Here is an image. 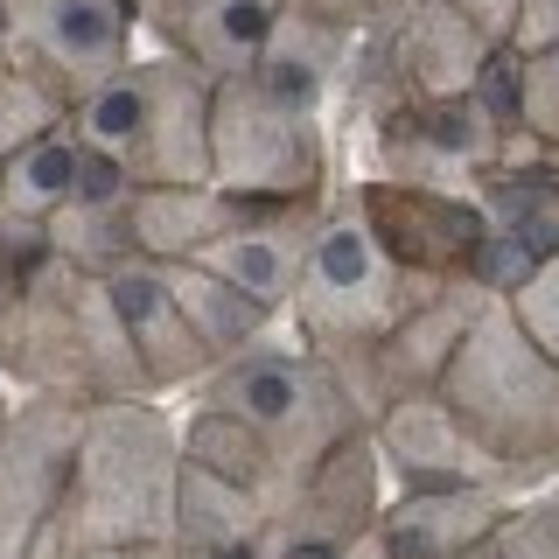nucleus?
Segmentation results:
<instances>
[{"label": "nucleus", "mask_w": 559, "mask_h": 559, "mask_svg": "<svg viewBox=\"0 0 559 559\" xmlns=\"http://www.w3.org/2000/svg\"><path fill=\"white\" fill-rule=\"evenodd\" d=\"M175 483H182V427L154 399H98L70 462L63 511L43 559H92L175 538Z\"/></svg>", "instance_id": "obj_1"}, {"label": "nucleus", "mask_w": 559, "mask_h": 559, "mask_svg": "<svg viewBox=\"0 0 559 559\" xmlns=\"http://www.w3.org/2000/svg\"><path fill=\"white\" fill-rule=\"evenodd\" d=\"M0 371L14 392H63V399H154L127 329H119L105 280L49 252L35 280L0 308Z\"/></svg>", "instance_id": "obj_2"}, {"label": "nucleus", "mask_w": 559, "mask_h": 559, "mask_svg": "<svg viewBox=\"0 0 559 559\" xmlns=\"http://www.w3.org/2000/svg\"><path fill=\"white\" fill-rule=\"evenodd\" d=\"M441 406L503 462L511 483L559 468V364L518 329V314L489 301L441 371Z\"/></svg>", "instance_id": "obj_3"}, {"label": "nucleus", "mask_w": 559, "mask_h": 559, "mask_svg": "<svg viewBox=\"0 0 559 559\" xmlns=\"http://www.w3.org/2000/svg\"><path fill=\"white\" fill-rule=\"evenodd\" d=\"M210 98L217 78L182 57H133L105 84L70 105V127L84 147L112 154L133 189L154 182H210Z\"/></svg>", "instance_id": "obj_4"}, {"label": "nucleus", "mask_w": 559, "mask_h": 559, "mask_svg": "<svg viewBox=\"0 0 559 559\" xmlns=\"http://www.w3.org/2000/svg\"><path fill=\"white\" fill-rule=\"evenodd\" d=\"M413 301H419L413 273L378 245L357 189L322 197L314 231H308L301 280H294V308H287L294 322H301V336H308L314 357H322L329 371L357 364Z\"/></svg>", "instance_id": "obj_5"}, {"label": "nucleus", "mask_w": 559, "mask_h": 559, "mask_svg": "<svg viewBox=\"0 0 559 559\" xmlns=\"http://www.w3.org/2000/svg\"><path fill=\"white\" fill-rule=\"evenodd\" d=\"M197 406L252 427L294 476L322 468L336 448H349L357 433H371L364 406L343 392V378L329 371L314 349H280V343L217 364V371L197 384Z\"/></svg>", "instance_id": "obj_6"}, {"label": "nucleus", "mask_w": 559, "mask_h": 559, "mask_svg": "<svg viewBox=\"0 0 559 559\" xmlns=\"http://www.w3.org/2000/svg\"><path fill=\"white\" fill-rule=\"evenodd\" d=\"M329 140L322 112L259 92L252 78H217L210 98V182L231 203H322Z\"/></svg>", "instance_id": "obj_7"}, {"label": "nucleus", "mask_w": 559, "mask_h": 559, "mask_svg": "<svg viewBox=\"0 0 559 559\" xmlns=\"http://www.w3.org/2000/svg\"><path fill=\"white\" fill-rule=\"evenodd\" d=\"M84 399L22 392L0 419V559H43L84 441Z\"/></svg>", "instance_id": "obj_8"}, {"label": "nucleus", "mask_w": 559, "mask_h": 559, "mask_svg": "<svg viewBox=\"0 0 559 559\" xmlns=\"http://www.w3.org/2000/svg\"><path fill=\"white\" fill-rule=\"evenodd\" d=\"M14 63L35 70L63 105H78L119 63H133V0H0Z\"/></svg>", "instance_id": "obj_9"}, {"label": "nucleus", "mask_w": 559, "mask_h": 559, "mask_svg": "<svg viewBox=\"0 0 559 559\" xmlns=\"http://www.w3.org/2000/svg\"><path fill=\"white\" fill-rule=\"evenodd\" d=\"M378 518H384V462L371 433H357L349 448H336L322 468H308L287 489V503L266 518L252 559H343L349 546H364L378 532Z\"/></svg>", "instance_id": "obj_10"}, {"label": "nucleus", "mask_w": 559, "mask_h": 559, "mask_svg": "<svg viewBox=\"0 0 559 559\" xmlns=\"http://www.w3.org/2000/svg\"><path fill=\"white\" fill-rule=\"evenodd\" d=\"M371 441L399 489H518L497 454L441 406V392L392 399L371 419Z\"/></svg>", "instance_id": "obj_11"}, {"label": "nucleus", "mask_w": 559, "mask_h": 559, "mask_svg": "<svg viewBox=\"0 0 559 559\" xmlns=\"http://www.w3.org/2000/svg\"><path fill=\"white\" fill-rule=\"evenodd\" d=\"M364 217H371L378 245L399 259L413 280H468V259L489 231V217L462 197L419 182H364Z\"/></svg>", "instance_id": "obj_12"}, {"label": "nucleus", "mask_w": 559, "mask_h": 559, "mask_svg": "<svg viewBox=\"0 0 559 559\" xmlns=\"http://www.w3.org/2000/svg\"><path fill=\"white\" fill-rule=\"evenodd\" d=\"M98 280H105V301H112V314H119V329H127V343H133V357H140V371H147L154 392L210 378V349L197 343V329H189V314H182L168 273H162V259L127 252V259H112Z\"/></svg>", "instance_id": "obj_13"}, {"label": "nucleus", "mask_w": 559, "mask_h": 559, "mask_svg": "<svg viewBox=\"0 0 559 559\" xmlns=\"http://www.w3.org/2000/svg\"><path fill=\"white\" fill-rule=\"evenodd\" d=\"M322 203H245L231 231H217L197 252V266H210L217 280H231L238 294H252L259 308H294V280L308 259V231Z\"/></svg>", "instance_id": "obj_14"}, {"label": "nucleus", "mask_w": 559, "mask_h": 559, "mask_svg": "<svg viewBox=\"0 0 559 559\" xmlns=\"http://www.w3.org/2000/svg\"><path fill=\"white\" fill-rule=\"evenodd\" d=\"M280 14H287V0H140V22L162 35L168 57L197 63L210 78L252 70Z\"/></svg>", "instance_id": "obj_15"}, {"label": "nucleus", "mask_w": 559, "mask_h": 559, "mask_svg": "<svg viewBox=\"0 0 559 559\" xmlns=\"http://www.w3.org/2000/svg\"><path fill=\"white\" fill-rule=\"evenodd\" d=\"M511 489H399L378 518L384 559H468L497 538Z\"/></svg>", "instance_id": "obj_16"}, {"label": "nucleus", "mask_w": 559, "mask_h": 559, "mask_svg": "<svg viewBox=\"0 0 559 559\" xmlns=\"http://www.w3.org/2000/svg\"><path fill=\"white\" fill-rule=\"evenodd\" d=\"M392 57H399V78H406L413 98H454V92H476L483 63L497 49L462 22L454 0H413L392 22Z\"/></svg>", "instance_id": "obj_17"}, {"label": "nucleus", "mask_w": 559, "mask_h": 559, "mask_svg": "<svg viewBox=\"0 0 559 559\" xmlns=\"http://www.w3.org/2000/svg\"><path fill=\"white\" fill-rule=\"evenodd\" d=\"M343 57H349V28H336V22H322V14H308V8L287 0V14L273 22L266 49L252 57L245 78H252L259 92L301 105V112H322V98H329V84H336Z\"/></svg>", "instance_id": "obj_18"}, {"label": "nucleus", "mask_w": 559, "mask_h": 559, "mask_svg": "<svg viewBox=\"0 0 559 559\" xmlns=\"http://www.w3.org/2000/svg\"><path fill=\"white\" fill-rule=\"evenodd\" d=\"M238 210L217 182H154L127 197V238L140 259H197L217 231H231Z\"/></svg>", "instance_id": "obj_19"}, {"label": "nucleus", "mask_w": 559, "mask_h": 559, "mask_svg": "<svg viewBox=\"0 0 559 559\" xmlns=\"http://www.w3.org/2000/svg\"><path fill=\"white\" fill-rule=\"evenodd\" d=\"M162 273H168L175 301H182V314H189V329H197V343L210 349V371L273 343V322H280V314L259 308L252 294H238L231 280H217L210 266H197V259H162Z\"/></svg>", "instance_id": "obj_20"}, {"label": "nucleus", "mask_w": 559, "mask_h": 559, "mask_svg": "<svg viewBox=\"0 0 559 559\" xmlns=\"http://www.w3.org/2000/svg\"><path fill=\"white\" fill-rule=\"evenodd\" d=\"M78 154H84V140L70 119L49 127L43 140H28L22 154H8L0 162V210L8 217H35V224L63 217L70 197H78Z\"/></svg>", "instance_id": "obj_21"}, {"label": "nucleus", "mask_w": 559, "mask_h": 559, "mask_svg": "<svg viewBox=\"0 0 559 559\" xmlns=\"http://www.w3.org/2000/svg\"><path fill=\"white\" fill-rule=\"evenodd\" d=\"M63 119H70V105L49 92L35 70H22V63L0 70V162L22 154L28 140H43L49 127H63Z\"/></svg>", "instance_id": "obj_22"}, {"label": "nucleus", "mask_w": 559, "mask_h": 559, "mask_svg": "<svg viewBox=\"0 0 559 559\" xmlns=\"http://www.w3.org/2000/svg\"><path fill=\"white\" fill-rule=\"evenodd\" d=\"M518 127L538 147H559V43L518 49Z\"/></svg>", "instance_id": "obj_23"}, {"label": "nucleus", "mask_w": 559, "mask_h": 559, "mask_svg": "<svg viewBox=\"0 0 559 559\" xmlns=\"http://www.w3.org/2000/svg\"><path fill=\"white\" fill-rule=\"evenodd\" d=\"M503 308H511L524 336H532V343H538V349H546V357L559 364V252L538 259V266L524 273L511 294H503Z\"/></svg>", "instance_id": "obj_24"}, {"label": "nucleus", "mask_w": 559, "mask_h": 559, "mask_svg": "<svg viewBox=\"0 0 559 559\" xmlns=\"http://www.w3.org/2000/svg\"><path fill=\"white\" fill-rule=\"evenodd\" d=\"M489 559H559V497L503 518L497 538H489Z\"/></svg>", "instance_id": "obj_25"}, {"label": "nucleus", "mask_w": 559, "mask_h": 559, "mask_svg": "<svg viewBox=\"0 0 559 559\" xmlns=\"http://www.w3.org/2000/svg\"><path fill=\"white\" fill-rule=\"evenodd\" d=\"M462 22L483 35L489 49H518V28H524V0H454Z\"/></svg>", "instance_id": "obj_26"}, {"label": "nucleus", "mask_w": 559, "mask_h": 559, "mask_svg": "<svg viewBox=\"0 0 559 559\" xmlns=\"http://www.w3.org/2000/svg\"><path fill=\"white\" fill-rule=\"evenodd\" d=\"M538 43H559V0H524L518 49H538Z\"/></svg>", "instance_id": "obj_27"}, {"label": "nucleus", "mask_w": 559, "mask_h": 559, "mask_svg": "<svg viewBox=\"0 0 559 559\" xmlns=\"http://www.w3.org/2000/svg\"><path fill=\"white\" fill-rule=\"evenodd\" d=\"M92 559H175V546H127V552H92Z\"/></svg>", "instance_id": "obj_28"}, {"label": "nucleus", "mask_w": 559, "mask_h": 559, "mask_svg": "<svg viewBox=\"0 0 559 559\" xmlns=\"http://www.w3.org/2000/svg\"><path fill=\"white\" fill-rule=\"evenodd\" d=\"M14 399H22V392H14V384H8V371H0V419H8V406H14Z\"/></svg>", "instance_id": "obj_29"}, {"label": "nucleus", "mask_w": 559, "mask_h": 559, "mask_svg": "<svg viewBox=\"0 0 559 559\" xmlns=\"http://www.w3.org/2000/svg\"><path fill=\"white\" fill-rule=\"evenodd\" d=\"M468 559H489V546H483V552H468Z\"/></svg>", "instance_id": "obj_30"}]
</instances>
